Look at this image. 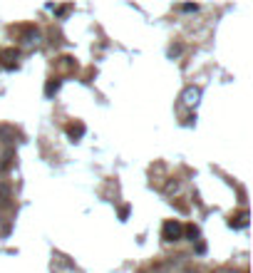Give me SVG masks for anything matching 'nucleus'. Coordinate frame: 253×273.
<instances>
[{
	"label": "nucleus",
	"mask_w": 253,
	"mask_h": 273,
	"mask_svg": "<svg viewBox=\"0 0 253 273\" xmlns=\"http://www.w3.org/2000/svg\"><path fill=\"white\" fill-rule=\"evenodd\" d=\"M161 236H164V241H179L184 236V226L179 221H166L161 228Z\"/></svg>",
	"instance_id": "nucleus-1"
},
{
	"label": "nucleus",
	"mask_w": 253,
	"mask_h": 273,
	"mask_svg": "<svg viewBox=\"0 0 253 273\" xmlns=\"http://www.w3.org/2000/svg\"><path fill=\"white\" fill-rule=\"evenodd\" d=\"M199 100H201V90L199 87H186L184 92H181V105L184 107H196L199 105Z\"/></svg>",
	"instance_id": "nucleus-2"
},
{
	"label": "nucleus",
	"mask_w": 253,
	"mask_h": 273,
	"mask_svg": "<svg viewBox=\"0 0 253 273\" xmlns=\"http://www.w3.org/2000/svg\"><path fill=\"white\" fill-rule=\"evenodd\" d=\"M70 134H72V137H80V134H85V127H82V124H77V127H70Z\"/></svg>",
	"instance_id": "nucleus-3"
},
{
	"label": "nucleus",
	"mask_w": 253,
	"mask_h": 273,
	"mask_svg": "<svg viewBox=\"0 0 253 273\" xmlns=\"http://www.w3.org/2000/svg\"><path fill=\"white\" fill-rule=\"evenodd\" d=\"M57 87H60V82H50L45 92H48V95H52V92H57Z\"/></svg>",
	"instance_id": "nucleus-4"
},
{
	"label": "nucleus",
	"mask_w": 253,
	"mask_h": 273,
	"mask_svg": "<svg viewBox=\"0 0 253 273\" xmlns=\"http://www.w3.org/2000/svg\"><path fill=\"white\" fill-rule=\"evenodd\" d=\"M181 10H184V13H196L199 5H181Z\"/></svg>",
	"instance_id": "nucleus-5"
},
{
	"label": "nucleus",
	"mask_w": 253,
	"mask_h": 273,
	"mask_svg": "<svg viewBox=\"0 0 253 273\" xmlns=\"http://www.w3.org/2000/svg\"><path fill=\"white\" fill-rule=\"evenodd\" d=\"M189 236H191V241H196V236H199V228H196V226H189Z\"/></svg>",
	"instance_id": "nucleus-6"
},
{
	"label": "nucleus",
	"mask_w": 253,
	"mask_h": 273,
	"mask_svg": "<svg viewBox=\"0 0 253 273\" xmlns=\"http://www.w3.org/2000/svg\"><path fill=\"white\" fill-rule=\"evenodd\" d=\"M127 214H129V206H124V209H122V211H119V216H122V221H124V218H127Z\"/></svg>",
	"instance_id": "nucleus-7"
}]
</instances>
